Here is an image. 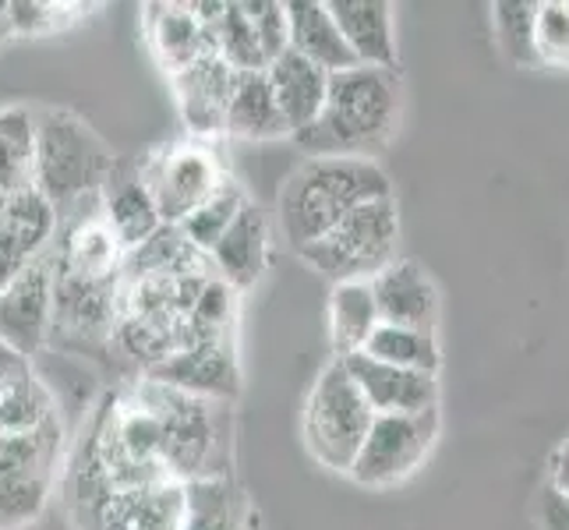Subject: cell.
Segmentation results:
<instances>
[{
  "label": "cell",
  "mask_w": 569,
  "mask_h": 530,
  "mask_svg": "<svg viewBox=\"0 0 569 530\" xmlns=\"http://www.w3.org/2000/svg\"><path fill=\"white\" fill-rule=\"evenodd\" d=\"M403 86L400 71L386 68H347L329 74V92L319 117L305 131L290 134L308 160H368L379 152L400 124Z\"/></svg>",
  "instance_id": "1"
},
{
  "label": "cell",
  "mask_w": 569,
  "mask_h": 530,
  "mask_svg": "<svg viewBox=\"0 0 569 530\" xmlns=\"http://www.w3.org/2000/svg\"><path fill=\"white\" fill-rule=\"evenodd\" d=\"M379 199H392V184L379 163L337 160V156L305 160L280 188L283 238L290 251H301L355 209Z\"/></svg>",
  "instance_id": "2"
},
{
  "label": "cell",
  "mask_w": 569,
  "mask_h": 530,
  "mask_svg": "<svg viewBox=\"0 0 569 530\" xmlns=\"http://www.w3.org/2000/svg\"><path fill=\"white\" fill-rule=\"evenodd\" d=\"M131 392L139 397L163 431V463L173 481L230 478L233 463V414L230 403L188 397L170 386L134 379Z\"/></svg>",
  "instance_id": "3"
},
{
  "label": "cell",
  "mask_w": 569,
  "mask_h": 530,
  "mask_svg": "<svg viewBox=\"0 0 569 530\" xmlns=\"http://www.w3.org/2000/svg\"><path fill=\"white\" fill-rule=\"evenodd\" d=\"M36 117V160L32 188L61 212L74 202L100 194L117 156L82 117L71 110H32Z\"/></svg>",
  "instance_id": "4"
},
{
  "label": "cell",
  "mask_w": 569,
  "mask_h": 530,
  "mask_svg": "<svg viewBox=\"0 0 569 530\" xmlns=\"http://www.w3.org/2000/svg\"><path fill=\"white\" fill-rule=\"evenodd\" d=\"M397 241H400L397 199H379L355 209L347 220H340L329 233H322L319 241H311L298 254L337 287L355 280H376L386 266L397 262Z\"/></svg>",
  "instance_id": "5"
},
{
  "label": "cell",
  "mask_w": 569,
  "mask_h": 530,
  "mask_svg": "<svg viewBox=\"0 0 569 530\" xmlns=\"http://www.w3.org/2000/svg\"><path fill=\"white\" fill-rule=\"evenodd\" d=\"M371 407L343 361H329L305 403V446L329 470H350L371 428Z\"/></svg>",
  "instance_id": "6"
},
{
  "label": "cell",
  "mask_w": 569,
  "mask_h": 530,
  "mask_svg": "<svg viewBox=\"0 0 569 530\" xmlns=\"http://www.w3.org/2000/svg\"><path fill=\"white\" fill-rule=\"evenodd\" d=\"M439 439V410L425 414H376L347 474L365 488L407 481Z\"/></svg>",
  "instance_id": "7"
},
{
  "label": "cell",
  "mask_w": 569,
  "mask_h": 530,
  "mask_svg": "<svg viewBox=\"0 0 569 530\" xmlns=\"http://www.w3.org/2000/svg\"><path fill=\"white\" fill-rule=\"evenodd\" d=\"M117 322H121V277L86 280L53 266V347L110 350Z\"/></svg>",
  "instance_id": "8"
},
{
  "label": "cell",
  "mask_w": 569,
  "mask_h": 530,
  "mask_svg": "<svg viewBox=\"0 0 569 530\" xmlns=\"http://www.w3.org/2000/svg\"><path fill=\"white\" fill-rule=\"evenodd\" d=\"M139 163L160 223L170 227H178L191 209H199L227 181L220 160L206 146H167L152 156H142Z\"/></svg>",
  "instance_id": "9"
},
{
  "label": "cell",
  "mask_w": 569,
  "mask_h": 530,
  "mask_svg": "<svg viewBox=\"0 0 569 530\" xmlns=\"http://www.w3.org/2000/svg\"><path fill=\"white\" fill-rule=\"evenodd\" d=\"M53 266L71 277L110 280L121 277L124 248L100 212V194L74 202L57 212V238H53Z\"/></svg>",
  "instance_id": "10"
},
{
  "label": "cell",
  "mask_w": 569,
  "mask_h": 530,
  "mask_svg": "<svg viewBox=\"0 0 569 530\" xmlns=\"http://www.w3.org/2000/svg\"><path fill=\"white\" fill-rule=\"evenodd\" d=\"M53 319V244L32 259L0 290V340L32 361V353L50 347Z\"/></svg>",
  "instance_id": "11"
},
{
  "label": "cell",
  "mask_w": 569,
  "mask_h": 530,
  "mask_svg": "<svg viewBox=\"0 0 569 530\" xmlns=\"http://www.w3.org/2000/svg\"><path fill=\"white\" fill-rule=\"evenodd\" d=\"M149 382L170 386L188 397H202V400H220L233 403L241 397V364H238V347L230 340H209V343H191L178 353H170L167 361L149 368L146 376Z\"/></svg>",
  "instance_id": "12"
},
{
  "label": "cell",
  "mask_w": 569,
  "mask_h": 530,
  "mask_svg": "<svg viewBox=\"0 0 569 530\" xmlns=\"http://www.w3.org/2000/svg\"><path fill=\"white\" fill-rule=\"evenodd\" d=\"M350 379L361 389L371 414H425L439 410V379L425 371H407L382 364L368 353H355L343 361Z\"/></svg>",
  "instance_id": "13"
},
{
  "label": "cell",
  "mask_w": 569,
  "mask_h": 530,
  "mask_svg": "<svg viewBox=\"0 0 569 530\" xmlns=\"http://www.w3.org/2000/svg\"><path fill=\"white\" fill-rule=\"evenodd\" d=\"M53 238H57V209L43 194L36 188L11 194L4 202V212H0V290L32 259L50 251Z\"/></svg>",
  "instance_id": "14"
},
{
  "label": "cell",
  "mask_w": 569,
  "mask_h": 530,
  "mask_svg": "<svg viewBox=\"0 0 569 530\" xmlns=\"http://www.w3.org/2000/svg\"><path fill=\"white\" fill-rule=\"evenodd\" d=\"M100 212L124 251L139 248L149 233L163 227L139 160H124V156L113 160V170L107 173V181L100 188Z\"/></svg>",
  "instance_id": "15"
},
{
  "label": "cell",
  "mask_w": 569,
  "mask_h": 530,
  "mask_svg": "<svg viewBox=\"0 0 569 530\" xmlns=\"http://www.w3.org/2000/svg\"><path fill=\"white\" fill-rule=\"evenodd\" d=\"M371 293H376V308H379L382 326L436 332L439 290L418 262L403 259V262L386 266L379 277L371 280Z\"/></svg>",
  "instance_id": "16"
},
{
  "label": "cell",
  "mask_w": 569,
  "mask_h": 530,
  "mask_svg": "<svg viewBox=\"0 0 569 530\" xmlns=\"http://www.w3.org/2000/svg\"><path fill=\"white\" fill-rule=\"evenodd\" d=\"M209 266L216 277L238 293L251 290L262 280L269 266V216L262 206L248 202L238 212V220L227 227V233L209 251Z\"/></svg>",
  "instance_id": "17"
},
{
  "label": "cell",
  "mask_w": 569,
  "mask_h": 530,
  "mask_svg": "<svg viewBox=\"0 0 569 530\" xmlns=\"http://www.w3.org/2000/svg\"><path fill=\"white\" fill-rule=\"evenodd\" d=\"M233 78H238V71L227 68L216 53L202 57V61H194L191 68L170 78L173 92H178V110L191 134L209 139V134L223 131Z\"/></svg>",
  "instance_id": "18"
},
{
  "label": "cell",
  "mask_w": 569,
  "mask_h": 530,
  "mask_svg": "<svg viewBox=\"0 0 569 530\" xmlns=\"http://www.w3.org/2000/svg\"><path fill=\"white\" fill-rule=\"evenodd\" d=\"M332 22L361 68L397 71V36H392V4L386 0H326Z\"/></svg>",
  "instance_id": "19"
},
{
  "label": "cell",
  "mask_w": 569,
  "mask_h": 530,
  "mask_svg": "<svg viewBox=\"0 0 569 530\" xmlns=\"http://www.w3.org/2000/svg\"><path fill=\"white\" fill-rule=\"evenodd\" d=\"M287 50L301 53L316 68L340 74L358 68L355 53L343 43V36L329 14L326 0H287Z\"/></svg>",
  "instance_id": "20"
},
{
  "label": "cell",
  "mask_w": 569,
  "mask_h": 530,
  "mask_svg": "<svg viewBox=\"0 0 569 530\" xmlns=\"http://www.w3.org/2000/svg\"><path fill=\"white\" fill-rule=\"evenodd\" d=\"M184 484L163 481L149 488L117 492L89 530H181Z\"/></svg>",
  "instance_id": "21"
},
{
  "label": "cell",
  "mask_w": 569,
  "mask_h": 530,
  "mask_svg": "<svg viewBox=\"0 0 569 530\" xmlns=\"http://www.w3.org/2000/svg\"><path fill=\"white\" fill-rule=\"evenodd\" d=\"M146 32L156 61L173 78L178 71L191 68L194 61L216 53L212 32L191 14L188 4H149L146 8Z\"/></svg>",
  "instance_id": "22"
},
{
  "label": "cell",
  "mask_w": 569,
  "mask_h": 530,
  "mask_svg": "<svg viewBox=\"0 0 569 530\" xmlns=\"http://www.w3.org/2000/svg\"><path fill=\"white\" fill-rule=\"evenodd\" d=\"M266 78L272 86V96H277L290 134L305 131L311 121H316L326 103V92H329V71L305 61L301 53L287 50L266 68Z\"/></svg>",
  "instance_id": "23"
},
{
  "label": "cell",
  "mask_w": 569,
  "mask_h": 530,
  "mask_svg": "<svg viewBox=\"0 0 569 530\" xmlns=\"http://www.w3.org/2000/svg\"><path fill=\"white\" fill-rule=\"evenodd\" d=\"M181 530H259V513L233 478L188 481Z\"/></svg>",
  "instance_id": "24"
},
{
  "label": "cell",
  "mask_w": 569,
  "mask_h": 530,
  "mask_svg": "<svg viewBox=\"0 0 569 530\" xmlns=\"http://www.w3.org/2000/svg\"><path fill=\"white\" fill-rule=\"evenodd\" d=\"M223 131L248 142H266V139H283V134H290L266 71H241L233 78Z\"/></svg>",
  "instance_id": "25"
},
{
  "label": "cell",
  "mask_w": 569,
  "mask_h": 530,
  "mask_svg": "<svg viewBox=\"0 0 569 530\" xmlns=\"http://www.w3.org/2000/svg\"><path fill=\"white\" fill-rule=\"evenodd\" d=\"M194 272H212L209 254L191 248L181 227L163 223L156 233L124 251L121 280H142V277H194Z\"/></svg>",
  "instance_id": "26"
},
{
  "label": "cell",
  "mask_w": 569,
  "mask_h": 530,
  "mask_svg": "<svg viewBox=\"0 0 569 530\" xmlns=\"http://www.w3.org/2000/svg\"><path fill=\"white\" fill-rule=\"evenodd\" d=\"M379 308L376 293H371V280H355V283H337L329 293V343L337 350V361H347L361 353L376 332Z\"/></svg>",
  "instance_id": "27"
},
{
  "label": "cell",
  "mask_w": 569,
  "mask_h": 530,
  "mask_svg": "<svg viewBox=\"0 0 569 530\" xmlns=\"http://www.w3.org/2000/svg\"><path fill=\"white\" fill-rule=\"evenodd\" d=\"M32 160H36V117L26 107L0 110V194L32 188Z\"/></svg>",
  "instance_id": "28"
},
{
  "label": "cell",
  "mask_w": 569,
  "mask_h": 530,
  "mask_svg": "<svg viewBox=\"0 0 569 530\" xmlns=\"http://www.w3.org/2000/svg\"><path fill=\"white\" fill-rule=\"evenodd\" d=\"M50 421H57V407L32 368L0 382V436H22Z\"/></svg>",
  "instance_id": "29"
},
{
  "label": "cell",
  "mask_w": 569,
  "mask_h": 530,
  "mask_svg": "<svg viewBox=\"0 0 569 530\" xmlns=\"http://www.w3.org/2000/svg\"><path fill=\"white\" fill-rule=\"evenodd\" d=\"M61 449V421H50L22 436H0V484L36 474H53Z\"/></svg>",
  "instance_id": "30"
},
{
  "label": "cell",
  "mask_w": 569,
  "mask_h": 530,
  "mask_svg": "<svg viewBox=\"0 0 569 530\" xmlns=\"http://www.w3.org/2000/svg\"><path fill=\"white\" fill-rule=\"evenodd\" d=\"M361 353H368V358H376L382 364H392V368L425 371V376H436L439 361H442L436 332L403 329V326H379L371 332V340Z\"/></svg>",
  "instance_id": "31"
},
{
  "label": "cell",
  "mask_w": 569,
  "mask_h": 530,
  "mask_svg": "<svg viewBox=\"0 0 569 530\" xmlns=\"http://www.w3.org/2000/svg\"><path fill=\"white\" fill-rule=\"evenodd\" d=\"M248 202H251L248 191L238 181H230V177H227V181L216 188L199 209H191L178 227H181V233L188 238L191 248H199L202 254H209L216 248V241L223 238L227 227L238 220V212Z\"/></svg>",
  "instance_id": "32"
},
{
  "label": "cell",
  "mask_w": 569,
  "mask_h": 530,
  "mask_svg": "<svg viewBox=\"0 0 569 530\" xmlns=\"http://www.w3.org/2000/svg\"><path fill=\"white\" fill-rule=\"evenodd\" d=\"M496 11V39L502 53L517 68H535L538 61V4L535 0H499Z\"/></svg>",
  "instance_id": "33"
},
{
  "label": "cell",
  "mask_w": 569,
  "mask_h": 530,
  "mask_svg": "<svg viewBox=\"0 0 569 530\" xmlns=\"http://www.w3.org/2000/svg\"><path fill=\"white\" fill-rule=\"evenodd\" d=\"M212 50L227 68H233L238 74L241 71H266V53L259 47V39H254V29H251V18H248L244 4L223 8V18L212 29Z\"/></svg>",
  "instance_id": "34"
},
{
  "label": "cell",
  "mask_w": 569,
  "mask_h": 530,
  "mask_svg": "<svg viewBox=\"0 0 569 530\" xmlns=\"http://www.w3.org/2000/svg\"><path fill=\"white\" fill-rule=\"evenodd\" d=\"M53 474H36V478H18L0 484V530H14L39 520L47 509Z\"/></svg>",
  "instance_id": "35"
},
{
  "label": "cell",
  "mask_w": 569,
  "mask_h": 530,
  "mask_svg": "<svg viewBox=\"0 0 569 530\" xmlns=\"http://www.w3.org/2000/svg\"><path fill=\"white\" fill-rule=\"evenodd\" d=\"M74 11V4H53V0H4L11 36H50L71 26Z\"/></svg>",
  "instance_id": "36"
},
{
  "label": "cell",
  "mask_w": 569,
  "mask_h": 530,
  "mask_svg": "<svg viewBox=\"0 0 569 530\" xmlns=\"http://www.w3.org/2000/svg\"><path fill=\"white\" fill-rule=\"evenodd\" d=\"M538 61L569 68V0L538 4Z\"/></svg>",
  "instance_id": "37"
},
{
  "label": "cell",
  "mask_w": 569,
  "mask_h": 530,
  "mask_svg": "<svg viewBox=\"0 0 569 530\" xmlns=\"http://www.w3.org/2000/svg\"><path fill=\"white\" fill-rule=\"evenodd\" d=\"M259 47L266 53V68L277 61L280 53H287V8L280 0H241Z\"/></svg>",
  "instance_id": "38"
},
{
  "label": "cell",
  "mask_w": 569,
  "mask_h": 530,
  "mask_svg": "<svg viewBox=\"0 0 569 530\" xmlns=\"http://www.w3.org/2000/svg\"><path fill=\"white\" fill-rule=\"evenodd\" d=\"M538 527L541 530H569V496L556 492L552 484H545L538 492Z\"/></svg>",
  "instance_id": "39"
},
{
  "label": "cell",
  "mask_w": 569,
  "mask_h": 530,
  "mask_svg": "<svg viewBox=\"0 0 569 530\" xmlns=\"http://www.w3.org/2000/svg\"><path fill=\"white\" fill-rule=\"evenodd\" d=\"M548 484H552L556 492L569 496V439L552 453V463H548Z\"/></svg>",
  "instance_id": "40"
},
{
  "label": "cell",
  "mask_w": 569,
  "mask_h": 530,
  "mask_svg": "<svg viewBox=\"0 0 569 530\" xmlns=\"http://www.w3.org/2000/svg\"><path fill=\"white\" fill-rule=\"evenodd\" d=\"M26 368H32V364L22 358V353H14L4 340H0V382L18 376V371H26Z\"/></svg>",
  "instance_id": "41"
},
{
  "label": "cell",
  "mask_w": 569,
  "mask_h": 530,
  "mask_svg": "<svg viewBox=\"0 0 569 530\" xmlns=\"http://www.w3.org/2000/svg\"><path fill=\"white\" fill-rule=\"evenodd\" d=\"M4 36H11V32H8V14H4V0H0V39H4Z\"/></svg>",
  "instance_id": "42"
},
{
  "label": "cell",
  "mask_w": 569,
  "mask_h": 530,
  "mask_svg": "<svg viewBox=\"0 0 569 530\" xmlns=\"http://www.w3.org/2000/svg\"><path fill=\"white\" fill-rule=\"evenodd\" d=\"M4 202H8V199H4V194H0V212H4Z\"/></svg>",
  "instance_id": "43"
}]
</instances>
